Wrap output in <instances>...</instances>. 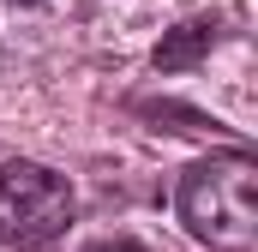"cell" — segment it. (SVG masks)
Segmentation results:
<instances>
[{
	"label": "cell",
	"mask_w": 258,
	"mask_h": 252,
	"mask_svg": "<svg viewBox=\"0 0 258 252\" xmlns=\"http://www.w3.org/2000/svg\"><path fill=\"white\" fill-rule=\"evenodd\" d=\"M174 216L210 252H252L258 246V156L246 144L204 156L174 186Z\"/></svg>",
	"instance_id": "6da1fadb"
},
{
	"label": "cell",
	"mask_w": 258,
	"mask_h": 252,
	"mask_svg": "<svg viewBox=\"0 0 258 252\" xmlns=\"http://www.w3.org/2000/svg\"><path fill=\"white\" fill-rule=\"evenodd\" d=\"M72 186L48 162L12 156L0 162V246L6 252H48L72 228Z\"/></svg>",
	"instance_id": "7a4b0ae2"
},
{
	"label": "cell",
	"mask_w": 258,
	"mask_h": 252,
	"mask_svg": "<svg viewBox=\"0 0 258 252\" xmlns=\"http://www.w3.org/2000/svg\"><path fill=\"white\" fill-rule=\"evenodd\" d=\"M216 36H222L216 18H186V24L162 30V42H156V72H186V66H198L216 48Z\"/></svg>",
	"instance_id": "3957f363"
},
{
	"label": "cell",
	"mask_w": 258,
	"mask_h": 252,
	"mask_svg": "<svg viewBox=\"0 0 258 252\" xmlns=\"http://www.w3.org/2000/svg\"><path fill=\"white\" fill-rule=\"evenodd\" d=\"M138 114H144V120H174L168 132H210V138L222 132L210 114H198V108H180V102H138Z\"/></svg>",
	"instance_id": "277c9868"
},
{
	"label": "cell",
	"mask_w": 258,
	"mask_h": 252,
	"mask_svg": "<svg viewBox=\"0 0 258 252\" xmlns=\"http://www.w3.org/2000/svg\"><path fill=\"white\" fill-rule=\"evenodd\" d=\"M90 252H150V246H138V240H102V246H90Z\"/></svg>",
	"instance_id": "5b68a950"
},
{
	"label": "cell",
	"mask_w": 258,
	"mask_h": 252,
	"mask_svg": "<svg viewBox=\"0 0 258 252\" xmlns=\"http://www.w3.org/2000/svg\"><path fill=\"white\" fill-rule=\"evenodd\" d=\"M12 6H36V0H12Z\"/></svg>",
	"instance_id": "8992f818"
}]
</instances>
